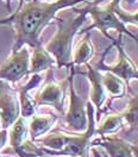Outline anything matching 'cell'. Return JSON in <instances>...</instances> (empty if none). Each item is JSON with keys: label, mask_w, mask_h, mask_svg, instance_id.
<instances>
[{"label": "cell", "mask_w": 138, "mask_h": 157, "mask_svg": "<svg viewBox=\"0 0 138 157\" xmlns=\"http://www.w3.org/2000/svg\"><path fill=\"white\" fill-rule=\"evenodd\" d=\"M85 0H55L52 2L30 0L19 6L6 19L0 20V25L11 24L16 31V42L12 51H17L23 48L24 44L30 47L40 48V35L44 26L52 19L61 9L74 6Z\"/></svg>", "instance_id": "6da1fadb"}, {"label": "cell", "mask_w": 138, "mask_h": 157, "mask_svg": "<svg viewBox=\"0 0 138 157\" xmlns=\"http://www.w3.org/2000/svg\"><path fill=\"white\" fill-rule=\"evenodd\" d=\"M88 14V6L78 12V14L67 18H59V30L55 33L52 39L47 44L45 50L50 55L54 56V59L57 63V67L68 66L71 54V42L81 28L86 16Z\"/></svg>", "instance_id": "7a4b0ae2"}, {"label": "cell", "mask_w": 138, "mask_h": 157, "mask_svg": "<svg viewBox=\"0 0 138 157\" xmlns=\"http://www.w3.org/2000/svg\"><path fill=\"white\" fill-rule=\"evenodd\" d=\"M88 13L92 16V19H93V24L88 26L85 31H89L93 28H97L99 29L106 37L109 39H111V36L109 35V29H116L119 32V35L121 33H125L128 35V37H132L133 39L137 38L128 31L124 23H121L119 18L117 17V14L114 13V11L112 7H109V5L106 7H99L97 4H92L88 6Z\"/></svg>", "instance_id": "3957f363"}, {"label": "cell", "mask_w": 138, "mask_h": 157, "mask_svg": "<svg viewBox=\"0 0 138 157\" xmlns=\"http://www.w3.org/2000/svg\"><path fill=\"white\" fill-rule=\"evenodd\" d=\"M30 55L26 48H20L17 51H12L11 57L0 68V80L16 82L26 74H29Z\"/></svg>", "instance_id": "277c9868"}, {"label": "cell", "mask_w": 138, "mask_h": 157, "mask_svg": "<svg viewBox=\"0 0 138 157\" xmlns=\"http://www.w3.org/2000/svg\"><path fill=\"white\" fill-rule=\"evenodd\" d=\"M69 89H70V102H69L68 113L66 114V124L71 131L82 132L87 130V113L85 101L76 94L73 85V74L69 76Z\"/></svg>", "instance_id": "5b68a950"}, {"label": "cell", "mask_w": 138, "mask_h": 157, "mask_svg": "<svg viewBox=\"0 0 138 157\" xmlns=\"http://www.w3.org/2000/svg\"><path fill=\"white\" fill-rule=\"evenodd\" d=\"M19 118V102L7 83L0 80V123L2 128L12 126Z\"/></svg>", "instance_id": "8992f818"}, {"label": "cell", "mask_w": 138, "mask_h": 157, "mask_svg": "<svg viewBox=\"0 0 138 157\" xmlns=\"http://www.w3.org/2000/svg\"><path fill=\"white\" fill-rule=\"evenodd\" d=\"M62 100H63V87L55 83L54 81H50L35 97L33 102H35V105L54 106L55 108H57L59 112H62L63 111Z\"/></svg>", "instance_id": "52a82bcc"}, {"label": "cell", "mask_w": 138, "mask_h": 157, "mask_svg": "<svg viewBox=\"0 0 138 157\" xmlns=\"http://www.w3.org/2000/svg\"><path fill=\"white\" fill-rule=\"evenodd\" d=\"M117 48L119 50V61L116 66H109V67H102L100 66L102 70H107L109 73L114 74L116 76L123 80H131V78H138V71L135 69V66L131 63V61L128 59V56L125 55L124 50L120 45V40L116 43Z\"/></svg>", "instance_id": "ba28073f"}, {"label": "cell", "mask_w": 138, "mask_h": 157, "mask_svg": "<svg viewBox=\"0 0 138 157\" xmlns=\"http://www.w3.org/2000/svg\"><path fill=\"white\" fill-rule=\"evenodd\" d=\"M98 143L106 149L109 157H133L130 145L120 138L106 137L102 138L101 140H98Z\"/></svg>", "instance_id": "9c48e42d"}, {"label": "cell", "mask_w": 138, "mask_h": 157, "mask_svg": "<svg viewBox=\"0 0 138 157\" xmlns=\"http://www.w3.org/2000/svg\"><path fill=\"white\" fill-rule=\"evenodd\" d=\"M87 68V76L92 82V90H90V99L92 102L97 106L98 108L101 107V105L105 101V92H104V85L101 81V75L99 74L98 70L90 67L89 64L86 66Z\"/></svg>", "instance_id": "30bf717a"}, {"label": "cell", "mask_w": 138, "mask_h": 157, "mask_svg": "<svg viewBox=\"0 0 138 157\" xmlns=\"http://www.w3.org/2000/svg\"><path fill=\"white\" fill-rule=\"evenodd\" d=\"M55 63V59L51 57L49 52L42 47L35 48L33 54L31 57V64H30L29 73H40L42 70L47 68H50Z\"/></svg>", "instance_id": "8fae6325"}, {"label": "cell", "mask_w": 138, "mask_h": 157, "mask_svg": "<svg viewBox=\"0 0 138 157\" xmlns=\"http://www.w3.org/2000/svg\"><path fill=\"white\" fill-rule=\"evenodd\" d=\"M56 121L55 116H32L30 123V135L32 139L42 136L47 131H49L54 123Z\"/></svg>", "instance_id": "7c38bea8"}, {"label": "cell", "mask_w": 138, "mask_h": 157, "mask_svg": "<svg viewBox=\"0 0 138 157\" xmlns=\"http://www.w3.org/2000/svg\"><path fill=\"white\" fill-rule=\"evenodd\" d=\"M26 132H28V128H26V123H25L24 117L18 118L12 124V130L10 133V144L13 150L17 149L23 143L24 138L26 136Z\"/></svg>", "instance_id": "4fadbf2b"}, {"label": "cell", "mask_w": 138, "mask_h": 157, "mask_svg": "<svg viewBox=\"0 0 138 157\" xmlns=\"http://www.w3.org/2000/svg\"><path fill=\"white\" fill-rule=\"evenodd\" d=\"M101 81H102L104 87L107 89V92L111 95L121 97L124 94V85H123L121 80L118 76H116L114 74L107 71L105 75L101 76Z\"/></svg>", "instance_id": "5bb4252c"}, {"label": "cell", "mask_w": 138, "mask_h": 157, "mask_svg": "<svg viewBox=\"0 0 138 157\" xmlns=\"http://www.w3.org/2000/svg\"><path fill=\"white\" fill-rule=\"evenodd\" d=\"M93 54V49L89 42V35H87L85 38L79 43L78 48L74 54V63L75 64H83L86 63Z\"/></svg>", "instance_id": "9a60e30c"}, {"label": "cell", "mask_w": 138, "mask_h": 157, "mask_svg": "<svg viewBox=\"0 0 138 157\" xmlns=\"http://www.w3.org/2000/svg\"><path fill=\"white\" fill-rule=\"evenodd\" d=\"M123 120L124 119H123L121 114H113V116L106 117V119L102 121V124L98 128V133L104 136L105 133H111V132L116 131L117 128L123 125Z\"/></svg>", "instance_id": "2e32d148"}, {"label": "cell", "mask_w": 138, "mask_h": 157, "mask_svg": "<svg viewBox=\"0 0 138 157\" xmlns=\"http://www.w3.org/2000/svg\"><path fill=\"white\" fill-rule=\"evenodd\" d=\"M109 6L113 9L114 13L117 14V17L121 23H131V24L138 25V11L135 13H126L120 7V0H112L109 4Z\"/></svg>", "instance_id": "e0dca14e"}, {"label": "cell", "mask_w": 138, "mask_h": 157, "mask_svg": "<svg viewBox=\"0 0 138 157\" xmlns=\"http://www.w3.org/2000/svg\"><path fill=\"white\" fill-rule=\"evenodd\" d=\"M123 119L126 121L128 128H132L138 124V95H136L128 104V108L124 113H121Z\"/></svg>", "instance_id": "ac0fdd59"}, {"label": "cell", "mask_w": 138, "mask_h": 157, "mask_svg": "<svg viewBox=\"0 0 138 157\" xmlns=\"http://www.w3.org/2000/svg\"><path fill=\"white\" fill-rule=\"evenodd\" d=\"M16 154H18L20 157H38L42 155V151L38 150V147L33 145V143H31L29 140L23 142L17 149L13 150Z\"/></svg>", "instance_id": "d6986e66"}, {"label": "cell", "mask_w": 138, "mask_h": 157, "mask_svg": "<svg viewBox=\"0 0 138 157\" xmlns=\"http://www.w3.org/2000/svg\"><path fill=\"white\" fill-rule=\"evenodd\" d=\"M6 137H7V132H6V128H4V130L0 132V147L5 144Z\"/></svg>", "instance_id": "ffe728a7"}, {"label": "cell", "mask_w": 138, "mask_h": 157, "mask_svg": "<svg viewBox=\"0 0 138 157\" xmlns=\"http://www.w3.org/2000/svg\"><path fill=\"white\" fill-rule=\"evenodd\" d=\"M130 147H131L132 155H135V157H138V144H133V145H130Z\"/></svg>", "instance_id": "44dd1931"}, {"label": "cell", "mask_w": 138, "mask_h": 157, "mask_svg": "<svg viewBox=\"0 0 138 157\" xmlns=\"http://www.w3.org/2000/svg\"><path fill=\"white\" fill-rule=\"evenodd\" d=\"M92 152H93L94 157H102L101 156V154H100V151H99L98 149H95V147H93V149H92Z\"/></svg>", "instance_id": "7402d4cb"}, {"label": "cell", "mask_w": 138, "mask_h": 157, "mask_svg": "<svg viewBox=\"0 0 138 157\" xmlns=\"http://www.w3.org/2000/svg\"><path fill=\"white\" fill-rule=\"evenodd\" d=\"M123 1H124V4H125V5H128V6H132V5H133L136 1H138V0H123Z\"/></svg>", "instance_id": "603a6c76"}, {"label": "cell", "mask_w": 138, "mask_h": 157, "mask_svg": "<svg viewBox=\"0 0 138 157\" xmlns=\"http://www.w3.org/2000/svg\"><path fill=\"white\" fill-rule=\"evenodd\" d=\"M11 1H12V0H6V2H7V5H9V6H10V2H11ZM24 2H25V0H20V6H21V5L24 4Z\"/></svg>", "instance_id": "cb8c5ba5"}]
</instances>
